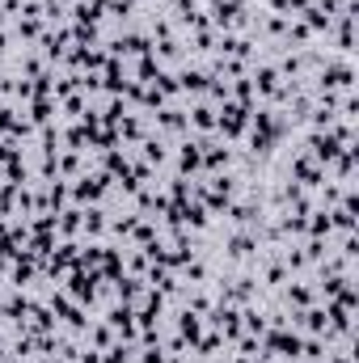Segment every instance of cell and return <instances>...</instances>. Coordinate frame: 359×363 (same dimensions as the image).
Listing matches in <instances>:
<instances>
[{"label":"cell","mask_w":359,"mask_h":363,"mask_svg":"<svg viewBox=\"0 0 359 363\" xmlns=\"http://www.w3.org/2000/svg\"><path fill=\"white\" fill-rule=\"evenodd\" d=\"M199 169H203V148H199L194 135H186L178 144V178H190V174H199Z\"/></svg>","instance_id":"cell-1"},{"label":"cell","mask_w":359,"mask_h":363,"mask_svg":"<svg viewBox=\"0 0 359 363\" xmlns=\"http://www.w3.org/2000/svg\"><path fill=\"white\" fill-rule=\"evenodd\" d=\"M203 330H207V325H203L199 313H190V308H178V313H174V334L186 338V347H194V342L203 338Z\"/></svg>","instance_id":"cell-2"},{"label":"cell","mask_w":359,"mask_h":363,"mask_svg":"<svg viewBox=\"0 0 359 363\" xmlns=\"http://www.w3.org/2000/svg\"><path fill=\"white\" fill-rule=\"evenodd\" d=\"M81 216H85V207H64V211H55V237L60 241H72L77 233H81Z\"/></svg>","instance_id":"cell-3"},{"label":"cell","mask_w":359,"mask_h":363,"mask_svg":"<svg viewBox=\"0 0 359 363\" xmlns=\"http://www.w3.org/2000/svg\"><path fill=\"white\" fill-rule=\"evenodd\" d=\"M186 127L190 131H216V106L211 101H194L186 110Z\"/></svg>","instance_id":"cell-4"},{"label":"cell","mask_w":359,"mask_h":363,"mask_svg":"<svg viewBox=\"0 0 359 363\" xmlns=\"http://www.w3.org/2000/svg\"><path fill=\"white\" fill-rule=\"evenodd\" d=\"M157 127H161V131H178V135L182 131H190V127H186V110L165 101V106L157 110Z\"/></svg>","instance_id":"cell-5"},{"label":"cell","mask_w":359,"mask_h":363,"mask_svg":"<svg viewBox=\"0 0 359 363\" xmlns=\"http://www.w3.org/2000/svg\"><path fill=\"white\" fill-rule=\"evenodd\" d=\"M106 224H110V216H106V207H101V203H97V207H85V216H81V233H85L89 241L106 233Z\"/></svg>","instance_id":"cell-6"},{"label":"cell","mask_w":359,"mask_h":363,"mask_svg":"<svg viewBox=\"0 0 359 363\" xmlns=\"http://www.w3.org/2000/svg\"><path fill=\"white\" fill-rule=\"evenodd\" d=\"M110 342H118V338H114V330H110L106 321H89V325H85V347H93V351H106Z\"/></svg>","instance_id":"cell-7"},{"label":"cell","mask_w":359,"mask_h":363,"mask_svg":"<svg viewBox=\"0 0 359 363\" xmlns=\"http://www.w3.org/2000/svg\"><path fill=\"white\" fill-rule=\"evenodd\" d=\"M144 140V114H123L118 123V144H140Z\"/></svg>","instance_id":"cell-8"},{"label":"cell","mask_w":359,"mask_h":363,"mask_svg":"<svg viewBox=\"0 0 359 363\" xmlns=\"http://www.w3.org/2000/svg\"><path fill=\"white\" fill-rule=\"evenodd\" d=\"M140 157H144V165H165V140L161 135H144L140 140Z\"/></svg>","instance_id":"cell-9"},{"label":"cell","mask_w":359,"mask_h":363,"mask_svg":"<svg viewBox=\"0 0 359 363\" xmlns=\"http://www.w3.org/2000/svg\"><path fill=\"white\" fill-rule=\"evenodd\" d=\"M157 77H161V64H157V55H140V60H136V81H140V85H153Z\"/></svg>","instance_id":"cell-10"},{"label":"cell","mask_w":359,"mask_h":363,"mask_svg":"<svg viewBox=\"0 0 359 363\" xmlns=\"http://www.w3.org/2000/svg\"><path fill=\"white\" fill-rule=\"evenodd\" d=\"M136 224H140V216H123V220H110L106 228H110L114 237H131V233H136Z\"/></svg>","instance_id":"cell-11"},{"label":"cell","mask_w":359,"mask_h":363,"mask_svg":"<svg viewBox=\"0 0 359 363\" xmlns=\"http://www.w3.org/2000/svg\"><path fill=\"white\" fill-rule=\"evenodd\" d=\"M13 118H17V110H13L9 101H0V135H4L9 127H13Z\"/></svg>","instance_id":"cell-12"},{"label":"cell","mask_w":359,"mask_h":363,"mask_svg":"<svg viewBox=\"0 0 359 363\" xmlns=\"http://www.w3.org/2000/svg\"><path fill=\"white\" fill-rule=\"evenodd\" d=\"M292 363H300V359H292Z\"/></svg>","instance_id":"cell-13"},{"label":"cell","mask_w":359,"mask_h":363,"mask_svg":"<svg viewBox=\"0 0 359 363\" xmlns=\"http://www.w3.org/2000/svg\"><path fill=\"white\" fill-rule=\"evenodd\" d=\"M0 4H4V0H0Z\"/></svg>","instance_id":"cell-14"}]
</instances>
